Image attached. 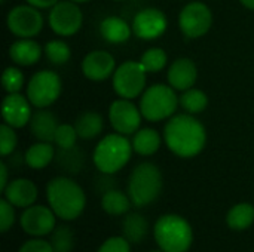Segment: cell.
Here are the masks:
<instances>
[{
    "label": "cell",
    "mask_w": 254,
    "mask_h": 252,
    "mask_svg": "<svg viewBox=\"0 0 254 252\" xmlns=\"http://www.w3.org/2000/svg\"><path fill=\"white\" fill-rule=\"evenodd\" d=\"M168 149L180 157H193L205 146L207 134L202 123L190 114L171 117L164 128Z\"/></svg>",
    "instance_id": "obj_1"
},
{
    "label": "cell",
    "mask_w": 254,
    "mask_h": 252,
    "mask_svg": "<svg viewBox=\"0 0 254 252\" xmlns=\"http://www.w3.org/2000/svg\"><path fill=\"white\" fill-rule=\"evenodd\" d=\"M46 198L55 215L67 221L77 218L86 205L82 187L67 177L51 180L46 186Z\"/></svg>",
    "instance_id": "obj_2"
},
{
    "label": "cell",
    "mask_w": 254,
    "mask_h": 252,
    "mask_svg": "<svg viewBox=\"0 0 254 252\" xmlns=\"http://www.w3.org/2000/svg\"><path fill=\"white\" fill-rule=\"evenodd\" d=\"M155 241L164 252H186L193 241L190 224L179 215H162L155 224Z\"/></svg>",
    "instance_id": "obj_3"
},
{
    "label": "cell",
    "mask_w": 254,
    "mask_h": 252,
    "mask_svg": "<svg viewBox=\"0 0 254 252\" xmlns=\"http://www.w3.org/2000/svg\"><path fill=\"white\" fill-rule=\"evenodd\" d=\"M162 190V175L156 165L144 162L134 168L128 180V196L135 206H147Z\"/></svg>",
    "instance_id": "obj_4"
},
{
    "label": "cell",
    "mask_w": 254,
    "mask_h": 252,
    "mask_svg": "<svg viewBox=\"0 0 254 252\" xmlns=\"http://www.w3.org/2000/svg\"><path fill=\"white\" fill-rule=\"evenodd\" d=\"M132 146L122 134L104 137L94 150V163L103 174H115L122 169L131 157Z\"/></svg>",
    "instance_id": "obj_5"
},
{
    "label": "cell",
    "mask_w": 254,
    "mask_h": 252,
    "mask_svg": "<svg viewBox=\"0 0 254 252\" xmlns=\"http://www.w3.org/2000/svg\"><path fill=\"white\" fill-rule=\"evenodd\" d=\"M179 104L174 88L167 85H153L144 91L140 100V111L149 122H159L170 117Z\"/></svg>",
    "instance_id": "obj_6"
},
{
    "label": "cell",
    "mask_w": 254,
    "mask_h": 252,
    "mask_svg": "<svg viewBox=\"0 0 254 252\" xmlns=\"http://www.w3.org/2000/svg\"><path fill=\"white\" fill-rule=\"evenodd\" d=\"M61 94V79L57 73L49 70L37 71L27 85V98L28 101L37 107L45 108L49 107Z\"/></svg>",
    "instance_id": "obj_7"
},
{
    "label": "cell",
    "mask_w": 254,
    "mask_h": 252,
    "mask_svg": "<svg viewBox=\"0 0 254 252\" xmlns=\"http://www.w3.org/2000/svg\"><path fill=\"white\" fill-rule=\"evenodd\" d=\"M146 73L141 62L127 61L121 64L113 73L115 92L127 100L138 97L146 86Z\"/></svg>",
    "instance_id": "obj_8"
},
{
    "label": "cell",
    "mask_w": 254,
    "mask_h": 252,
    "mask_svg": "<svg viewBox=\"0 0 254 252\" xmlns=\"http://www.w3.org/2000/svg\"><path fill=\"white\" fill-rule=\"evenodd\" d=\"M211 22H213V15L210 7L199 1L186 4L180 12V18H179V24L183 34L190 39L204 36L210 30Z\"/></svg>",
    "instance_id": "obj_9"
},
{
    "label": "cell",
    "mask_w": 254,
    "mask_h": 252,
    "mask_svg": "<svg viewBox=\"0 0 254 252\" xmlns=\"http://www.w3.org/2000/svg\"><path fill=\"white\" fill-rule=\"evenodd\" d=\"M7 28L12 34L28 39L36 36L43 27V16L34 6H16L7 13Z\"/></svg>",
    "instance_id": "obj_10"
},
{
    "label": "cell",
    "mask_w": 254,
    "mask_h": 252,
    "mask_svg": "<svg viewBox=\"0 0 254 252\" xmlns=\"http://www.w3.org/2000/svg\"><path fill=\"white\" fill-rule=\"evenodd\" d=\"M82 10L71 0H60L55 6H52L49 13V25L58 36H71L77 33L82 25Z\"/></svg>",
    "instance_id": "obj_11"
},
{
    "label": "cell",
    "mask_w": 254,
    "mask_h": 252,
    "mask_svg": "<svg viewBox=\"0 0 254 252\" xmlns=\"http://www.w3.org/2000/svg\"><path fill=\"white\" fill-rule=\"evenodd\" d=\"M141 111L127 98L116 100L109 110V119L118 134L129 135L138 131L141 123Z\"/></svg>",
    "instance_id": "obj_12"
},
{
    "label": "cell",
    "mask_w": 254,
    "mask_h": 252,
    "mask_svg": "<svg viewBox=\"0 0 254 252\" xmlns=\"http://www.w3.org/2000/svg\"><path fill=\"white\" fill-rule=\"evenodd\" d=\"M19 224L30 236H46L55 229V212L43 205H31L21 214Z\"/></svg>",
    "instance_id": "obj_13"
},
{
    "label": "cell",
    "mask_w": 254,
    "mask_h": 252,
    "mask_svg": "<svg viewBox=\"0 0 254 252\" xmlns=\"http://www.w3.org/2000/svg\"><path fill=\"white\" fill-rule=\"evenodd\" d=\"M167 30V18L162 10L147 7L140 10L132 21V31L137 37L152 40L164 34Z\"/></svg>",
    "instance_id": "obj_14"
},
{
    "label": "cell",
    "mask_w": 254,
    "mask_h": 252,
    "mask_svg": "<svg viewBox=\"0 0 254 252\" xmlns=\"http://www.w3.org/2000/svg\"><path fill=\"white\" fill-rule=\"evenodd\" d=\"M1 116L4 123L12 128H22L31 119V108L28 101L19 94H9L1 104Z\"/></svg>",
    "instance_id": "obj_15"
},
{
    "label": "cell",
    "mask_w": 254,
    "mask_h": 252,
    "mask_svg": "<svg viewBox=\"0 0 254 252\" xmlns=\"http://www.w3.org/2000/svg\"><path fill=\"white\" fill-rule=\"evenodd\" d=\"M82 71L91 80H106L115 73V58L109 52L94 50L85 56L82 62Z\"/></svg>",
    "instance_id": "obj_16"
},
{
    "label": "cell",
    "mask_w": 254,
    "mask_h": 252,
    "mask_svg": "<svg viewBox=\"0 0 254 252\" xmlns=\"http://www.w3.org/2000/svg\"><path fill=\"white\" fill-rule=\"evenodd\" d=\"M4 199L18 208H28L37 199V187L27 178H16L10 181L3 190Z\"/></svg>",
    "instance_id": "obj_17"
},
{
    "label": "cell",
    "mask_w": 254,
    "mask_h": 252,
    "mask_svg": "<svg viewBox=\"0 0 254 252\" xmlns=\"http://www.w3.org/2000/svg\"><path fill=\"white\" fill-rule=\"evenodd\" d=\"M198 76L196 65L189 58L176 59L168 70V82L177 91H188L192 88Z\"/></svg>",
    "instance_id": "obj_18"
},
{
    "label": "cell",
    "mask_w": 254,
    "mask_h": 252,
    "mask_svg": "<svg viewBox=\"0 0 254 252\" xmlns=\"http://www.w3.org/2000/svg\"><path fill=\"white\" fill-rule=\"evenodd\" d=\"M57 117L49 110H37L30 119V131L31 135L39 141L52 143L55 138V132L58 129Z\"/></svg>",
    "instance_id": "obj_19"
},
{
    "label": "cell",
    "mask_w": 254,
    "mask_h": 252,
    "mask_svg": "<svg viewBox=\"0 0 254 252\" xmlns=\"http://www.w3.org/2000/svg\"><path fill=\"white\" fill-rule=\"evenodd\" d=\"M40 45L31 39H21L9 48V56L18 65H33L40 59Z\"/></svg>",
    "instance_id": "obj_20"
},
{
    "label": "cell",
    "mask_w": 254,
    "mask_h": 252,
    "mask_svg": "<svg viewBox=\"0 0 254 252\" xmlns=\"http://www.w3.org/2000/svg\"><path fill=\"white\" fill-rule=\"evenodd\" d=\"M100 33L104 40L110 43H124L131 36V27L118 16H109L103 19L100 25Z\"/></svg>",
    "instance_id": "obj_21"
},
{
    "label": "cell",
    "mask_w": 254,
    "mask_h": 252,
    "mask_svg": "<svg viewBox=\"0 0 254 252\" xmlns=\"http://www.w3.org/2000/svg\"><path fill=\"white\" fill-rule=\"evenodd\" d=\"M52 159H55V150L51 143L45 141L33 144L25 153V163L33 169H43L52 162Z\"/></svg>",
    "instance_id": "obj_22"
},
{
    "label": "cell",
    "mask_w": 254,
    "mask_h": 252,
    "mask_svg": "<svg viewBox=\"0 0 254 252\" xmlns=\"http://www.w3.org/2000/svg\"><path fill=\"white\" fill-rule=\"evenodd\" d=\"M161 146V137L155 129L143 128L138 129L132 140V149L141 156H150L158 151Z\"/></svg>",
    "instance_id": "obj_23"
},
{
    "label": "cell",
    "mask_w": 254,
    "mask_h": 252,
    "mask_svg": "<svg viewBox=\"0 0 254 252\" xmlns=\"http://www.w3.org/2000/svg\"><path fill=\"white\" fill-rule=\"evenodd\" d=\"M122 230H124V238L129 244H138L147 236L149 223L146 217L140 214H128L127 218L124 220Z\"/></svg>",
    "instance_id": "obj_24"
},
{
    "label": "cell",
    "mask_w": 254,
    "mask_h": 252,
    "mask_svg": "<svg viewBox=\"0 0 254 252\" xmlns=\"http://www.w3.org/2000/svg\"><path fill=\"white\" fill-rule=\"evenodd\" d=\"M103 117L98 113L94 111H86L83 114H80L76 120V132L79 135V138L83 140H92L95 137H98L103 131Z\"/></svg>",
    "instance_id": "obj_25"
},
{
    "label": "cell",
    "mask_w": 254,
    "mask_h": 252,
    "mask_svg": "<svg viewBox=\"0 0 254 252\" xmlns=\"http://www.w3.org/2000/svg\"><path fill=\"white\" fill-rule=\"evenodd\" d=\"M55 160L61 169L70 174H77L85 162V154L77 149L76 146L70 149H58V153H55Z\"/></svg>",
    "instance_id": "obj_26"
},
{
    "label": "cell",
    "mask_w": 254,
    "mask_h": 252,
    "mask_svg": "<svg viewBox=\"0 0 254 252\" xmlns=\"http://www.w3.org/2000/svg\"><path fill=\"white\" fill-rule=\"evenodd\" d=\"M131 199L129 196H127L125 193L119 192V190H109L103 195V199H101V206L103 209L110 214V215H122V214H127L129 211V206H131Z\"/></svg>",
    "instance_id": "obj_27"
},
{
    "label": "cell",
    "mask_w": 254,
    "mask_h": 252,
    "mask_svg": "<svg viewBox=\"0 0 254 252\" xmlns=\"http://www.w3.org/2000/svg\"><path fill=\"white\" fill-rule=\"evenodd\" d=\"M228 226L234 230H246L254 221V206L250 203H238L228 212Z\"/></svg>",
    "instance_id": "obj_28"
},
{
    "label": "cell",
    "mask_w": 254,
    "mask_h": 252,
    "mask_svg": "<svg viewBox=\"0 0 254 252\" xmlns=\"http://www.w3.org/2000/svg\"><path fill=\"white\" fill-rule=\"evenodd\" d=\"M180 104L188 113L195 114V113H201L205 110V107L208 104V98L202 91L190 88V89L185 91L183 95L180 97Z\"/></svg>",
    "instance_id": "obj_29"
},
{
    "label": "cell",
    "mask_w": 254,
    "mask_h": 252,
    "mask_svg": "<svg viewBox=\"0 0 254 252\" xmlns=\"http://www.w3.org/2000/svg\"><path fill=\"white\" fill-rule=\"evenodd\" d=\"M51 245L55 252H71L74 248L73 230L67 226H60V227L54 229Z\"/></svg>",
    "instance_id": "obj_30"
},
{
    "label": "cell",
    "mask_w": 254,
    "mask_h": 252,
    "mask_svg": "<svg viewBox=\"0 0 254 252\" xmlns=\"http://www.w3.org/2000/svg\"><path fill=\"white\" fill-rule=\"evenodd\" d=\"M140 62H141V65L144 67V70L147 73H156V71H161L165 67L167 53L161 48H152V49L146 50L141 55Z\"/></svg>",
    "instance_id": "obj_31"
},
{
    "label": "cell",
    "mask_w": 254,
    "mask_h": 252,
    "mask_svg": "<svg viewBox=\"0 0 254 252\" xmlns=\"http://www.w3.org/2000/svg\"><path fill=\"white\" fill-rule=\"evenodd\" d=\"M45 53L52 64H65L70 58V48L63 40H51L45 46Z\"/></svg>",
    "instance_id": "obj_32"
},
{
    "label": "cell",
    "mask_w": 254,
    "mask_h": 252,
    "mask_svg": "<svg viewBox=\"0 0 254 252\" xmlns=\"http://www.w3.org/2000/svg\"><path fill=\"white\" fill-rule=\"evenodd\" d=\"M3 89L9 94H18L24 85V74L15 67H7L1 76Z\"/></svg>",
    "instance_id": "obj_33"
},
{
    "label": "cell",
    "mask_w": 254,
    "mask_h": 252,
    "mask_svg": "<svg viewBox=\"0 0 254 252\" xmlns=\"http://www.w3.org/2000/svg\"><path fill=\"white\" fill-rule=\"evenodd\" d=\"M77 137L79 135H77L74 126H71V125H60L57 132H55L54 143L58 146V149H70V147L76 146Z\"/></svg>",
    "instance_id": "obj_34"
},
{
    "label": "cell",
    "mask_w": 254,
    "mask_h": 252,
    "mask_svg": "<svg viewBox=\"0 0 254 252\" xmlns=\"http://www.w3.org/2000/svg\"><path fill=\"white\" fill-rule=\"evenodd\" d=\"M18 138L13 132V128L7 123L0 126V153L1 156H9L16 147Z\"/></svg>",
    "instance_id": "obj_35"
},
{
    "label": "cell",
    "mask_w": 254,
    "mask_h": 252,
    "mask_svg": "<svg viewBox=\"0 0 254 252\" xmlns=\"http://www.w3.org/2000/svg\"><path fill=\"white\" fill-rule=\"evenodd\" d=\"M13 205L7 202L6 199L0 201V230L1 233H6L15 223V212H13Z\"/></svg>",
    "instance_id": "obj_36"
},
{
    "label": "cell",
    "mask_w": 254,
    "mask_h": 252,
    "mask_svg": "<svg viewBox=\"0 0 254 252\" xmlns=\"http://www.w3.org/2000/svg\"><path fill=\"white\" fill-rule=\"evenodd\" d=\"M98 252H131V245L124 236H115L107 239Z\"/></svg>",
    "instance_id": "obj_37"
},
{
    "label": "cell",
    "mask_w": 254,
    "mask_h": 252,
    "mask_svg": "<svg viewBox=\"0 0 254 252\" xmlns=\"http://www.w3.org/2000/svg\"><path fill=\"white\" fill-rule=\"evenodd\" d=\"M18 252H55L52 245L42 241V239H31L27 241L25 244H22V247L19 248Z\"/></svg>",
    "instance_id": "obj_38"
},
{
    "label": "cell",
    "mask_w": 254,
    "mask_h": 252,
    "mask_svg": "<svg viewBox=\"0 0 254 252\" xmlns=\"http://www.w3.org/2000/svg\"><path fill=\"white\" fill-rule=\"evenodd\" d=\"M31 6L34 7H40V9H46V7H52L55 6L60 0H27Z\"/></svg>",
    "instance_id": "obj_39"
},
{
    "label": "cell",
    "mask_w": 254,
    "mask_h": 252,
    "mask_svg": "<svg viewBox=\"0 0 254 252\" xmlns=\"http://www.w3.org/2000/svg\"><path fill=\"white\" fill-rule=\"evenodd\" d=\"M7 184H9L7 183V166L4 162H1L0 163V190L3 192Z\"/></svg>",
    "instance_id": "obj_40"
},
{
    "label": "cell",
    "mask_w": 254,
    "mask_h": 252,
    "mask_svg": "<svg viewBox=\"0 0 254 252\" xmlns=\"http://www.w3.org/2000/svg\"><path fill=\"white\" fill-rule=\"evenodd\" d=\"M241 3L249 9H254V0H241Z\"/></svg>",
    "instance_id": "obj_41"
},
{
    "label": "cell",
    "mask_w": 254,
    "mask_h": 252,
    "mask_svg": "<svg viewBox=\"0 0 254 252\" xmlns=\"http://www.w3.org/2000/svg\"><path fill=\"white\" fill-rule=\"evenodd\" d=\"M71 1H74V3H85V1H89V0H71Z\"/></svg>",
    "instance_id": "obj_42"
},
{
    "label": "cell",
    "mask_w": 254,
    "mask_h": 252,
    "mask_svg": "<svg viewBox=\"0 0 254 252\" xmlns=\"http://www.w3.org/2000/svg\"><path fill=\"white\" fill-rule=\"evenodd\" d=\"M0 1H1V3H4V1H6V0H0Z\"/></svg>",
    "instance_id": "obj_43"
},
{
    "label": "cell",
    "mask_w": 254,
    "mask_h": 252,
    "mask_svg": "<svg viewBox=\"0 0 254 252\" xmlns=\"http://www.w3.org/2000/svg\"><path fill=\"white\" fill-rule=\"evenodd\" d=\"M152 252H164V251H152Z\"/></svg>",
    "instance_id": "obj_44"
}]
</instances>
